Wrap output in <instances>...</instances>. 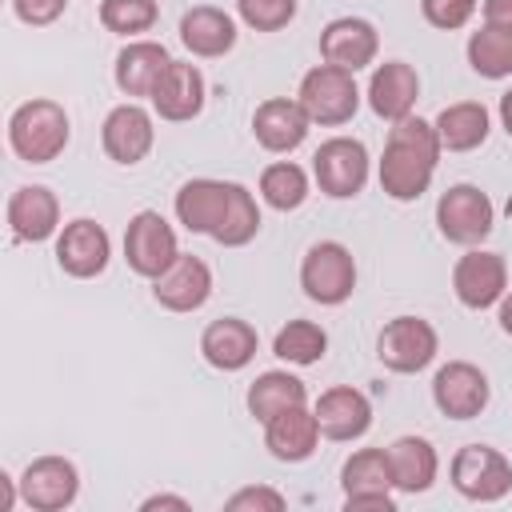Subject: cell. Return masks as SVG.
<instances>
[{
	"label": "cell",
	"instance_id": "cell-1",
	"mask_svg": "<svg viewBox=\"0 0 512 512\" xmlns=\"http://www.w3.org/2000/svg\"><path fill=\"white\" fill-rule=\"evenodd\" d=\"M176 220L188 232L212 236L224 248H244L260 232V208L244 184L232 180H188L176 192Z\"/></svg>",
	"mask_w": 512,
	"mask_h": 512
},
{
	"label": "cell",
	"instance_id": "cell-2",
	"mask_svg": "<svg viewBox=\"0 0 512 512\" xmlns=\"http://www.w3.org/2000/svg\"><path fill=\"white\" fill-rule=\"evenodd\" d=\"M440 136L436 124L420 120V116H404L392 124L384 156H380V188L392 200H416L428 192L436 160H440Z\"/></svg>",
	"mask_w": 512,
	"mask_h": 512
},
{
	"label": "cell",
	"instance_id": "cell-3",
	"mask_svg": "<svg viewBox=\"0 0 512 512\" xmlns=\"http://www.w3.org/2000/svg\"><path fill=\"white\" fill-rule=\"evenodd\" d=\"M8 144L28 164H48L68 144V112L56 100H24L8 120Z\"/></svg>",
	"mask_w": 512,
	"mask_h": 512
},
{
	"label": "cell",
	"instance_id": "cell-4",
	"mask_svg": "<svg viewBox=\"0 0 512 512\" xmlns=\"http://www.w3.org/2000/svg\"><path fill=\"white\" fill-rule=\"evenodd\" d=\"M296 100L304 104L312 124H348L360 108V88L348 68L336 64H316L304 72Z\"/></svg>",
	"mask_w": 512,
	"mask_h": 512
},
{
	"label": "cell",
	"instance_id": "cell-5",
	"mask_svg": "<svg viewBox=\"0 0 512 512\" xmlns=\"http://www.w3.org/2000/svg\"><path fill=\"white\" fill-rule=\"evenodd\" d=\"M300 288L316 304H344L356 288V260L340 240H320L304 252Z\"/></svg>",
	"mask_w": 512,
	"mask_h": 512
},
{
	"label": "cell",
	"instance_id": "cell-6",
	"mask_svg": "<svg viewBox=\"0 0 512 512\" xmlns=\"http://www.w3.org/2000/svg\"><path fill=\"white\" fill-rule=\"evenodd\" d=\"M452 488L480 504L504 500L512 488V464L504 452H496L488 444H468L452 456Z\"/></svg>",
	"mask_w": 512,
	"mask_h": 512
},
{
	"label": "cell",
	"instance_id": "cell-7",
	"mask_svg": "<svg viewBox=\"0 0 512 512\" xmlns=\"http://www.w3.org/2000/svg\"><path fill=\"white\" fill-rule=\"evenodd\" d=\"M312 176L332 200H348L368 184V148L352 136H332L312 156Z\"/></svg>",
	"mask_w": 512,
	"mask_h": 512
},
{
	"label": "cell",
	"instance_id": "cell-8",
	"mask_svg": "<svg viewBox=\"0 0 512 512\" xmlns=\"http://www.w3.org/2000/svg\"><path fill=\"white\" fill-rule=\"evenodd\" d=\"M176 256H180L176 232H172V224H168L160 212L144 208V212H136V216L128 220V232H124V260H128L132 272L156 280L160 272L172 268Z\"/></svg>",
	"mask_w": 512,
	"mask_h": 512
},
{
	"label": "cell",
	"instance_id": "cell-9",
	"mask_svg": "<svg viewBox=\"0 0 512 512\" xmlns=\"http://www.w3.org/2000/svg\"><path fill=\"white\" fill-rule=\"evenodd\" d=\"M340 484H344V508H376V512H392V464H388V448H360L344 460L340 468Z\"/></svg>",
	"mask_w": 512,
	"mask_h": 512
},
{
	"label": "cell",
	"instance_id": "cell-10",
	"mask_svg": "<svg viewBox=\"0 0 512 512\" xmlns=\"http://www.w3.org/2000/svg\"><path fill=\"white\" fill-rule=\"evenodd\" d=\"M492 220H496V208L476 184H452L436 200V224L452 244H480L492 232Z\"/></svg>",
	"mask_w": 512,
	"mask_h": 512
},
{
	"label": "cell",
	"instance_id": "cell-11",
	"mask_svg": "<svg viewBox=\"0 0 512 512\" xmlns=\"http://www.w3.org/2000/svg\"><path fill=\"white\" fill-rule=\"evenodd\" d=\"M436 328L420 316H396L380 328L376 336V356L384 360V368L392 372H420L436 360Z\"/></svg>",
	"mask_w": 512,
	"mask_h": 512
},
{
	"label": "cell",
	"instance_id": "cell-12",
	"mask_svg": "<svg viewBox=\"0 0 512 512\" xmlns=\"http://www.w3.org/2000/svg\"><path fill=\"white\" fill-rule=\"evenodd\" d=\"M80 476L76 464L64 456H36L20 476V500L36 512H60L76 500Z\"/></svg>",
	"mask_w": 512,
	"mask_h": 512
},
{
	"label": "cell",
	"instance_id": "cell-13",
	"mask_svg": "<svg viewBox=\"0 0 512 512\" xmlns=\"http://www.w3.org/2000/svg\"><path fill=\"white\" fill-rule=\"evenodd\" d=\"M432 400L448 420H472L488 404V376L468 360H448L432 376Z\"/></svg>",
	"mask_w": 512,
	"mask_h": 512
},
{
	"label": "cell",
	"instance_id": "cell-14",
	"mask_svg": "<svg viewBox=\"0 0 512 512\" xmlns=\"http://www.w3.org/2000/svg\"><path fill=\"white\" fill-rule=\"evenodd\" d=\"M452 288L460 296L464 308H492L496 300H504V288H508V264L500 252H484V248H472L456 260V272H452Z\"/></svg>",
	"mask_w": 512,
	"mask_h": 512
},
{
	"label": "cell",
	"instance_id": "cell-15",
	"mask_svg": "<svg viewBox=\"0 0 512 512\" xmlns=\"http://www.w3.org/2000/svg\"><path fill=\"white\" fill-rule=\"evenodd\" d=\"M108 256H112V244H108V232L96 220L80 216V220L64 224V232L56 240V260L68 276H76V280L100 276L108 268Z\"/></svg>",
	"mask_w": 512,
	"mask_h": 512
},
{
	"label": "cell",
	"instance_id": "cell-16",
	"mask_svg": "<svg viewBox=\"0 0 512 512\" xmlns=\"http://www.w3.org/2000/svg\"><path fill=\"white\" fill-rule=\"evenodd\" d=\"M152 296L168 312H196L212 296V272H208V264L200 256L180 252L172 260V268L152 280Z\"/></svg>",
	"mask_w": 512,
	"mask_h": 512
},
{
	"label": "cell",
	"instance_id": "cell-17",
	"mask_svg": "<svg viewBox=\"0 0 512 512\" xmlns=\"http://www.w3.org/2000/svg\"><path fill=\"white\" fill-rule=\"evenodd\" d=\"M376 48H380V36L360 16H336L320 32V56H324V64H336V68H348V72L368 68L376 60Z\"/></svg>",
	"mask_w": 512,
	"mask_h": 512
},
{
	"label": "cell",
	"instance_id": "cell-18",
	"mask_svg": "<svg viewBox=\"0 0 512 512\" xmlns=\"http://www.w3.org/2000/svg\"><path fill=\"white\" fill-rule=\"evenodd\" d=\"M100 140H104V152L116 164H140L156 144V128H152V116L140 104H120L104 116Z\"/></svg>",
	"mask_w": 512,
	"mask_h": 512
},
{
	"label": "cell",
	"instance_id": "cell-19",
	"mask_svg": "<svg viewBox=\"0 0 512 512\" xmlns=\"http://www.w3.org/2000/svg\"><path fill=\"white\" fill-rule=\"evenodd\" d=\"M312 412H316L320 436H328V440H360L372 424V404L352 384H336V388L320 392Z\"/></svg>",
	"mask_w": 512,
	"mask_h": 512
},
{
	"label": "cell",
	"instance_id": "cell-20",
	"mask_svg": "<svg viewBox=\"0 0 512 512\" xmlns=\"http://www.w3.org/2000/svg\"><path fill=\"white\" fill-rule=\"evenodd\" d=\"M148 100H152L160 120H172V124L192 120L204 108V76H200V68L188 64V60H172L164 68V76L156 80Z\"/></svg>",
	"mask_w": 512,
	"mask_h": 512
},
{
	"label": "cell",
	"instance_id": "cell-21",
	"mask_svg": "<svg viewBox=\"0 0 512 512\" xmlns=\"http://www.w3.org/2000/svg\"><path fill=\"white\" fill-rule=\"evenodd\" d=\"M416 96H420V76H416V68L404 64V60H384V64L372 72V80H368V108H372L380 120H388V124L412 116Z\"/></svg>",
	"mask_w": 512,
	"mask_h": 512
},
{
	"label": "cell",
	"instance_id": "cell-22",
	"mask_svg": "<svg viewBox=\"0 0 512 512\" xmlns=\"http://www.w3.org/2000/svg\"><path fill=\"white\" fill-rule=\"evenodd\" d=\"M308 124L312 120H308L304 104L300 100H288V96L264 100L256 108V116H252V132H256V140L268 152H292V148H300L304 136H308Z\"/></svg>",
	"mask_w": 512,
	"mask_h": 512
},
{
	"label": "cell",
	"instance_id": "cell-23",
	"mask_svg": "<svg viewBox=\"0 0 512 512\" xmlns=\"http://www.w3.org/2000/svg\"><path fill=\"white\" fill-rule=\"evenodd\" d=\"M200 352L212 368L220 372H240L252 356H256V328L240 316H220L204 328L200 336Z\"/></svg>",
	"mask_w": 512,
	"mask_h": 512
},
{
	"label": "cell",
	"instance_id": "cell-24",
	"mask_svg": "<svg viewBox=\"0 0 512 512\" xmlns=\"http://www.w3.org/2000/svg\"><path fill=\"white\" fill-rule=\"evenodd\" d=\"M316 440H320V424H316V412H308L304 404L296 408H284L280 416H272L264 424V444L276 460L284 464H300L316 452Z\"/></svg>",
	"mask_w": 512,
	"mask_h": 512
},
{
	"label": "cell",
	"instance_id": "cell-25",
	"mask_svg": "<svg viewBox=\"0 0 512 512\" xmlns=\"http://www.w3.org/2000/svg\"><path fill=\"white\" fill-rule=\"evenodd\" d=\"M8 224L16 240H48L60 224V200L44 184H24L8 200Z\"/></svg>",
	"mask_w": 512,
	"mask_h": 512
},
{
	"label": "cell",
	"instance_id": "cell-26",
	"mask_svg": "<svg viewBox=\"0 0 512 512\" xmlns=\"http://www.w3.org/2000/svg\"><path fill=\"white\" fill-rule=\"evenodd\" d=\"M168 64H172V56H168L164 44H156V40H132L116 56V84L128 96H152V88H156V80L164 76Z\"/></svg>",
	"mask_w": 512,
	"mask_h": 512
},
{
	"label": "cell",
	"instance_id": "cell-27",
	"mask_svg": "<svg viewBox=\"0 0 512 512\" xmlns=\"http://www.w3.org/2000/svg\"><path fill=\"white\" fill-rule=\"evenodd\" d=\"M388 464H392V488L416 496V492H428L432 480H436V448L424 440V436H400L392 440L388 448Z\"/></svg>",
	"mask_w": 512,
	"mask_h": 512
},
{
	"label": "cell",
	"instance_id": "cell-28",
	"mask_svg": "<svg viewBox=\"0 0 512 512\" xmlns=\"http://www.w3.org/2000/svg\"><path fill=\"white\" fill-rule=\"evenodd\" d=\"M180 40L192 56H224L236 44V24L228 12L212 8V4H196L184 12L180 20Z\"/></svg>",
	"mask_w": 512,
	"mask_h": 512
},
{
	"label": "cell",
	"instance_id": "cell-29",
	"mask_svg": "<svg viewBox=\"0 0 512 512\" xmlns=\"http://www.w3.org/2000/svg\"><path fill=\"white\" fill-rule=\"evenodd\" d=\"M436 136H440V148H448V152H472V148H480L488 140V108L476 104V100L448 104L436 116Z\"/></svg>",
	"mask_w": 512,
	"mask_h": 512
},
{
	"label": "cell",
	"instance_id": "cell-30",
	"mask_svg": "<svg viewBox=\"0 0 512 512\" xmlns=\"http://www.w3.org/2000/svg\"><path fill=\"white\" fill-rule=\"evenodd\" d=\"M304 400H308V388H304V380H296L292 372H264V376H256L252 388H248V412H252L260 424H268L272 416H280L284 408H296V404H304Z\"/></svg>",
	"mask_w": 512,
	"mask_h": 512
},
{
	"label": "cell",
	"instance_id": "cell-31",
	"mask_svg": "<svg viewBox=\"0 0 512 512\" xmlns=\"http://www.w3.org/2000/svg\"><path fill=\"white\" fill-rule=\"evenodd\" d=\"M468 64L488 80L512 76V28H500V24L476 28L468 36Z\"/></svg>",
	"mask_w": 512,
	"mask_h": 512
},
{
	"label": "cell",
	"instance_id": "cell-32",
	"mask_svg": "<svg viewBox=\"0 0 512 512\" xmlns=\"http://www.w3.org/2000/svg\"><path fill=\"white\" fill-rule=\"evenodd\" d=\"M260 196L264 204H272L276 212H292L308 200V172L292 160H276L260 172Z\"/></svg>",
	"mask_w": 512,
	"mask_h": 512
},
{
	"label": "cell",
	"instance_id": "cell-33",
	"mask_svg": "<svg viewBox=\"0 0 512 512\" xmlns=\"http://www.w3.org/2000/svg\"><path fill=\"white\" fill-rule=\"evenodd\" d=\"M324 348H328V332L312 320H288L272 340V352L288 364H316Z\"/></svg>",
	"mask_w": 512,
	"mask_h": 512
},
{
	"label": "cell",
	"instance_id": "cell-34",
	"mask_svg": "<svg viewBox=\"0 0 512 512\" xmlns=\"http://www.w3.org/2000/svg\"><path fill=\"white\" fill-rule=\"evenodd\" d=\"M156 16H160L156 0H100V24L120 36L148 32L156 24Z\"/></svg>",
	"mask_w": 512,
	"mask_h": 512
},
{
	"label": "cell",
	"instance_id": "cell-35",
	"mask_svg": "<svg viewBox=\"0 0 512 512\" xmlns=\"http://www.w3.org/2000/svg\"><path fill=\"white\" fill-rule=\"evenodd\" d=\"M236 12L256 32H276L296 16V0H236Z\"/></svg>",
	"mask_w": 512,
	"mask_h": 512
},
{
	"label": "cell",
	"instance_id": "cell-36",
	"mask_svg": "<svg viewBox=\"0 0 512 512\" xmlns=\"http://www.w3.org/2000/svg\"><path fill=\"white\" fill-rule=\"evenodd\" d=\"M476 8H480V0H420L424 20H428L432 28H444V32L464 28V24L476 16Z\"/></svg>",
	"mask_w": 512,
	"mask_h": 512
},
{
	"label": "cell",
	"instance_id": "cell-37",
	"mask_svg": "<svg viewBox=\"0 0 512 512\" xmlns=\"http://www.w3.org/2000/svg\"><path fill=\"white\" fill-rule=\"evenodd\" d=\"M12 8H16V16H20L24 24L44 28V24H52V20L68 8V0H12Z\"/></svg>",
	"mask_w": 512,
	"mask_h": 512
},
{
	"label": "cell",
	"instance_id": "cell-38",
	"mask_svg": "<svg viewBox=\"0 0 512 512\" xmlns=\"http://www.w3.org/2000/svg\"><path fill=\"white\" fill-rule=\"evenodd\" d=\"M228 508H232V512H244V508L280 512V508H284V496H280L276 488H240L236 496H228Z\"/></svg>",
	"mask_w": 512,
	"mask_h": 512
},
{
	"label": "cell",
	"instance_id": "cell-39",
	"mask_svg": "<svg viewBox=\"0 0 512 512\" xmlns=\"http://www.w3.org/2000/svg\"><path fill=\"white\" fill-rule=\"evenodd\" d=\"M484 24L512 28V0H484Z\"/></svg>",
	"mask_w": 512,
	"mask_h": 512
},
{
	"label": "cell",
	"instance_id": "cell-40",
	"mask_svg": "<svg viewBox=\"0 0 512 512\" xmlns=\"http://www.w3.org/2000/svg\"><path fill=\"white\" fill-rule=\"evenodd\" d=\"M140 508H188L184 496H148Z\"/></svg>",
	"mask_w": 512,
	"mask_h": 512
},
{
	"label": "cell",
	"instance_id": "cell-41",
	"mask_svg": "<svg viewBox=\"0 0 512 512\" xmlns=\"http://www.w3.org/2000/svg\"><path fill=\"white\" fill-rule=\"evenodd\" d=\"M500 124H504V132L512 136V88L500 96Z\"/></svg>",
	"mask_w": 512,
	"mask_h": 512
},
{
	"label": "cell",
	"instance_id": "cell-42",
	"mask_svg": "<svg viewBox=\"0 0 512 512\" xmlns=\"http://www.w3.org/2000/svg\"><path fill=\"white\" fill-rule=\"evenodd\" d=\"M500 328L512 336V296H504V300H500Z\"/></svg>",
	"mask_w": 512,
	"mask_h": 512
},
{
	"label": "cell",
	"instance_id": "cell-43",
	"mask_svg": "<svg viewBox=\"0 0 512 512\" xmlns=\"http://www.w3.org/2000/svg\"><path fill=\"white\" fill-rule=\"evenodd\" d=\"M0 488H4V496H0V508L8 512V508H12V476H8V472H0Z\"/></svg>",
	"mask_w": 512,
	"mask_h": 512
}]
</instances>
